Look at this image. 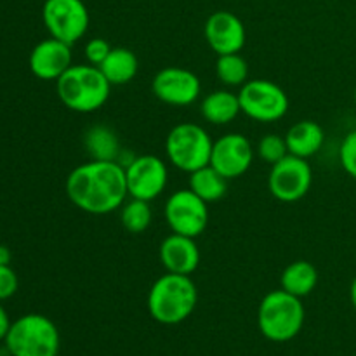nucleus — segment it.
<instances>
[{
    "label": "nucleus",
    "instance_id": "nucleus-21",
    "mask_svg": "<svg viewBox=\"0 0 356 356\" xmlns=\"http://www.w3.org/2000/svg\"><path fill=\"white\" fill-rule=\"evenodd\" d=\"M190 190L193 191L197 197L202 200L211 204V202H218L219 198L225 197L226 188H228V179L222 174H219L214 167L209 165L202 167V169L193 170L190 174Z\"/></svg>",
    "mask_w": 356,
    "mask_h": 356
},
{
    "label": "nucleus",
    "instance_id": "nucleus-15",
    "mask_svg": "<svg viewBox=\"0 0 356 356\" xmlns=\"http://www.w3.org/2000/svg\"><path fill=\"white\" fill-rule=\"evenodd\" d=\"M72 45L51 37L30 52V70L40 80H58L72 66Z\"/></svg>",
    "mask_w": 356,
    "mask_h": 356
},
{
    "label": "nucleus",
    "instance_id": "nucleus-16",
    "mask_svg": "<svg viewBox=\"0 0 356 356\" xmlns=\"http://www.w3.org/2000/svg\"><path fill=\"white\" fill-rule=\"evenodd\" d=\"M159 257L167 273L190 277L200 264V250L195 238L177 233H172L160 243Z\"/></svg>",
    "mask_w": 356,
    "mask_h": 356
},
{
    "label": "nucleus",
    "instance_id": "nucleus-11",
    "mask_svg": "<svg viewBox=\"0 0 356 356\" xmlns=\"http://www.w3.org/2000/svg\"><path fill=\"white\" fill-rule=\"evenodd\" d=\"M127 191L131 198L152 202L165 191L169 170L165 162L156 155L132 156L124 167Z\"/></svg>",
    "mask_w": 356,
    "mask_h": 356
},
{
    "label": "nucleus",
    "instance_id": "nucleus-26",
    "mask_svg": "<svg viewBox=\"0 0 356 356\" xmlns=\"http://www.w3.org/2000/svg\"><path fill=\"white\" fill-rule=\"evenodd\" d=\"M339 162L344 172L356 181V129L344 136L339 146Z\"/></svg>",
    "mask_w": 356,
    "mask_h": 356
},
{
    "label": "nucleus",
    "instance_id": "nucleus-25",
    "mask_svg": "<svg viewBox=\"0 0 356 356\" xmlns=\"http://www.w3.org/2000/svg\"><path fill=\"white\" fill-rule=\"evenodd\" d=\"M259 159H263L266 163H277L282 159L289 155L287 143H285L284 136L278 134H266L259 143H257L256 148Z\"/></svg>",
    "mask_w": 356,
    "mask_h": 356
},
{
    "label": "nucleus",
    "instance_id": "nucleus-30",
    "mask_svg": "<svg viewBox=\"0 0 356 356\" xmlns=\"http://www.w3.org/2000/svg\"><path fill=\"white\" fill-rule=\"evenodd\" d=\"M10 259H13V254H10L9 247L0 245V264H10Z\"/></svg>",
    "mask_w": 356,
    "mask_h": 356
},
{
    "label": "nucleus",
    "instance_id": "nucleus-8",
    "mask_svg": "<svg viewBox=\"0 0 356 356\" xmlns=\"http://www.w3.org/2000/svg\"><path fill=\"white\" fill-rule=\"evenodd\" d=\"M42 21L51 37L73 45L89 30L90 16L82 0H45Z\"/></svg>",
    "mask_w": 356,
    "mask_h": 356
},
{
    "label": "nucleus",
    "instance_id": "nucleus-32",
    "mask_svg": "<svg viewBox=\"0 0 356 356\" xmlns=\"http://www.w3.org/2000/svg\"><path fill=\"white\" fill-rule=\"evenodd\" d=\"M353 99H355V106H356V87H355V92H353Z\"/></svg>",
    "mask_w": 356,
    "mask_h": 356
},
{
    "label": "nucleus",
    "instance_id": "nucleus-9",
    "mask_svg": "<svg viewBox=\"0 0 356 356\" xmlns=\"http://www.w3.org/2000/svg\"><path fill=\"white\" fill-rule=\"evenodd\" d=\"M313 183V170L308 160L287 155L273 163L268 176V188L277 200L292 204L308 195Z\"/></svg>",
    "mask_w": 356,
    "mask_h": 356
},
{
    "label": "nucleus",
    "instance_id": "nucleus-27",
    "mask_svg": "<svg viewBox=\"0 0 356 356\" xmlns=\"http://www.w3.org/2000/svg\"><path fill=\"white\" fill-rule=\"evenodd\" d=\"M111 45L110 42L104 40V38L97 37V38H90L89 42L83 47V54H86V59L89 65L99 66L104 59L108 58V54L111 52Z\"/></svg>",
    "mask_w": 356,
    "mask_h": 356
},
{
    "label": "nucleus",
    "instance_id": "nucleus-1",
    "mask_svg": "<svg viewBox=\"0 0 356 356\" xmlns=\"http://www.w3.org/2000/svg\"><path fill=\"white\" fill-rule=\"evenodd\" d=\"M66 195L87 214L118 211L129 197L124 165L117 160H90L75 167L66 177Z\"/></svg>",
    "mask_w": 356,
    "mask_h": 356
},
{
    "label": "nucleus",
    "instance_id": "nucleus-10",
    "mask_svg": "<svg viewBox=\"0 0 356 356\" xmlns=\"http://www.w3.org/2000/svg\"><path fill=\"white\" fill-rule=\"evenodd\" d=\"M165 221L172 233L197 238L209 225L207 202L193 193L190 188L174 191L165 204Z\"/></svg>",
    "mask_w": 356,
    "mask_h": 356
},
{
    "label": "nucleus",
    "instance_id": "nucleus-29",
    "mask_svg": "<svg viewBox=\"0 0 356 356\" xmlns=\"http://www.w3.org/2000/svg\"><path fill=\"white\" fill-rule=\"evenodd\" d=\"M10 323H13V322H10V318H9V315H7L6 308H3L2 302H0V341L6 339L7 332H9V329H10Z\"/></svg>",
    "mask_w": 356,
    "mask_h": 356
},
{
    "label": "nucleus",
    "instance_id": "nucleus-22",
    "mask_svg": "<svg viewBox=\"0 0 356 356\" xmlns=\"http://www.w3.org/2000/svg\"><path fill=\"white\" fill-rule=\"evenodd\" d=\"M86 148L92 160L120 159V143L113 129L106 125H94L86 134Z\"/></svg>",
    "mask_w": 356,
    "mask_h": 356
},
{
    "label": "nucleus",
    "instance_id": "nucleus-19",
    "mask_svg": "<svg viewBox=\"0 0 356 356\" xmlns=\"http://www.w3.org/2000/svg\"><path fill=\"white\" fill-rule=\"evenodd\" d=\"M97 68L111 86H124L134 80L138 75L139 61L138 56L127 47H113L108 58Z\"/></svg>",
    "mask_w": 356,
    "mask_h": 356
},
{
    "label": "nucleus",
    "instance_id": "nucleus-18",
    "mask_svg": "<svg viewBox=\"0 0 356 356\" xmlns=\"http://www.w3.org/2000/svg\"><path fill=\"white\" fill-rule=\"evenodd\" d=\"M200 113L212 125L229 124L242 113L238 94L226 89L207 94L200 104Z\"/></svg>",
    "mask_w": 356,
    "mask_h": 356
},
{
    "label": "nucleus",
    "instance_id": "nucleus-14",
    "mask_svg": "<svg viewBox=\"0 0 356 356\" xmlns=\"http://www.w3.org/2000/svg\"><path fill=\"white\" fill-rule=\"evenodd\" d=\"M205 40L218 56L235 54L245 45L247 31L242 19L229 10L211 14L204 26Z\"/></svg>",
    "mask_w": 356,
    "mask_h": 356
},
{
    "label": "nucleus",
    "instance_id": "nucleus-20",
    "mask_svg": "<svg viewBox=\"0 0 356 356\" xmlns=\"http://www.w3.org/2000/svg\"><path fill=\"white\" fill-rule=\"evenodd\" d=\"M280 285L285 292L302 299L318 285V270L309 261H294L282 273Z\"/></svg>",
    "mask_w": 356,
    "mask_h": 356
},
{
    "label": "nucleus",
    "instance_id": "nucleus-31",
    "mask_svg": "<svg viewBox=\"0 0 356 356\" xmlns=\"http://www.w3.org/2000/svg\"><path fill=\"white\" fill-rule=\"evenodd\" d=\"M350 299H351V305H353L355 312H356V277L351 282V287H350Z\"/></svg>",
    "mask_w": 356,
    "mask_h": 356
},
{
    "label": "nucleus",
    "instance_id": "nucleus-12",
    "mask_svg": "<svg viewBox=\"0 0 356 356\" xmlns=\"http://www.w3.org/2000/svg\"><path fill=\"white\" fill-rule=\"evenodd\" d=\"M153 94L169 106H190L200 97L202 83L193 72L181 66L160 70L152 82Z\"/></svg>",
    "mask_w": 356,
    "mask_h": 356
},
{
    "label": "nucleus",
    "instance_id": "nucleus-2",
    "mask_svg": "<svg viewBox=\"0 0 356 356\" xmlns=\"http://www.w3.org/2000/svg\"><path fill=\"white\" fill-rule=\"evenodd\" d=\"M198 291L188 275L167 273L156 278L148 292V312L162 325H177L197 308Z\"/></svg>",
    "mask_w": 356,
    "mask_h": 356
},
{
    "label": "nucleus",
    "instance_id": "nucleus-17",
    "mask_svg": "<svg viewBox=\"0 0 356 356\" xmlns=\"http://www.w3.org/2000/svg\"><path fill=\"white\" fill-rule=\"evenodd\" d=\"M289 155L306 159L316 155L325 143V132L316 122L299 120L284 136Z\"/></svg>",
    "mask_w": 356,
    "mask_h": 356
},
{
    "label": "nucleus",
    "instance_id": "nucleus-23",
    "mask_svg": "<svg viewBox=\"0 0 356 356\" xmlns=\"http://www.w3.org/2000/svg\"><path fill=\"white\" fill-rule=\"evenodd\" d=\"M152 205L146 200H139V198H131L125 202L120 207V222L129 233L132 235H139L145 233L152 225Z\"/></svg>",
    "mask_w": 356,
    "mask_h": 356
},
{
    "label": "nucleus",
    "instance_id": "nucleus-28",
    "mask_svg": "<svg viewBox=\"0 0 356 356\" xmlns=\"http://www.w3.org/2000/svg\"><path fill=\"white\" fill-rule=\"evenodd\" d=\"M19 289L16 271L10 268V264H0V302L13 298Z\"/></svg>",
    "mask_w": 356,
    "mask_h": 356
},
{
    "label": "nucleus",
    "instance_id": "nucleus-4",
    "mask_svg": "<svg viewBox=\"0 0 356 356\" xmlns=\"http://www.w3.org/2000/svg\"><path fill=\"white\" fill-rule=\"evenodd\" d=\"M305 316L301 298L278 289L264 296L261 301L257 309V327L268 341L287 343L302 330Z\"/></svg>",
    "mask_w": 356,
    "mask_h": 356
},
{
    "label": "nucleus",
    "instance_id": "nucleus-6",
    "mask_svg": "<svg viewBox=\"0 0 356 356\" xmlns=\"http://www.w3.org/2000/svg\"><path fill=\"white\" fill-rule=\"evenodd\" d=\"M214 141L202 125L183 122L170 129L165 138V153L176 169L191 174L211 163Z\"/></svg>",
    "mask_w": 356,
    "mask_h": 356
},
{
    "label": "nucleus",
    "instance_id": "nucleus-5",
    "mask_svg": "<svg viewBox=\"0 0 356 356\" xmlns=\"http://www.w3.org/2000/svg\"><path fill=\"white\" fill-rule=\"evenodd\" d=\"M3 343L10 356H58L61 337L51 318L30 313L10 323Z\"/></svg>",
    "mask_w": 356,
    "mask_h": 356
},
{
    "label": "nucleus",
    "instance_id": "nucleus-13",
    "mask_svg": "<svg viewBox=\"0 0 356 356\" xmlns=\"http://www.w3.org/2000/svg\"><path fill=\"white\" fill-rule=\"evenodd\" d=\"M256 149L249 139L238 132H229L214 141L211 165L226 179H236L250 169Z\"/></svg>",
    "mask_w": 356,
    "mask_h": 356
},
{
    "label": "nucleus",
    "instance_id": "nucleus-7",
    "mask_svg": "<svg viewBox=\"0 0 356 356\" xmlns=\"http://www.w3.org/2000/svg\"><path fill=\"white\" fill-rule=\"evenodd\" d=\"M240 108L245 117L256 122H277L289 111V96L271 80H247L238 92Z\"/></svg>",
    "mask_w": 356,
    "mask_h": 356
},
{
    "label": "nucleus",
    "instance_id": "nucleus-24",
    "mask_svg": "<svg viewBox=\"0 0 356 356\" xmlns=\"http://www.w3.org/2000/svg\"><path fill=\"white\" fill-rule=\"evenodd\" d=\"M216 75H218L219 82L225 83V86L242 87L249 80V65L238 52L218 56Z\"/></svg>",
    "mask_w": 356,
    "mask_h": 356
},
{
    "label": "nucleus",
    "instance_id": "nucleus-3",
    "mask_svg": "<svg viewBox=\"0 0 356 356\" xmlns=\"http://www.w3.org/2000/svg\"><path fill=\"white\" fill-rule=\"evenodd\" d=\"M56 90L68 110L92 113L103 108L110 97L111 83L94 65H72L58 80Z\"/></svg>",
    "mask_w": 356,
    "mask_h": 356
}]
</instances>
